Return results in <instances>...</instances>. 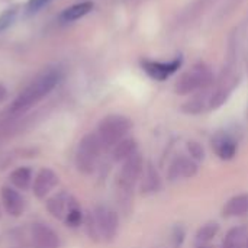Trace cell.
<instances>
[{
  "instance_id": "1",
  "label": "cell",
  "mask_w": 248,
  "mask_h": 248,
  "mask_svg": "<svg viewBox=\"0 0 248 248\" xmlns=\"http://www.w3.org/2000/svg\"><path fill=\"white\" fill-rule=\"evenodd\" d=\"M86 230L94 241H112L119 230L118 214L108 206H96L86 218Z\"/></svg>"
},
{
  "instance_id": "2",
  "label": "cell",
  "mask_w": 248,
  "mask_h": 248,
  "mask_svg": "<svg viewBox=\"0 0 248 248\" xmlns=\"http://www.w3.org/2000/svg\"><path fill=\"white\" fill-rule=\"evenodd\" d=\"M58 73L57 71H46L38 78H35L13 102L10 110L13 113H20L35 103H38L42 97H45L58 83Z\"/></svg>"
},
{
  "instance_id": "3",
  "label": "cell",
  "mask_w": 248,
  "mask_h": 248,
  "mask_svg": "<svg viewBox=\"0 0 248 248\" xmlns=\"http://www.w3.org/2000/svg\"><path fill=\"white\" fill-rule=\"evenodd\" d=\"M212 80L214 76L211 68L205 62H199L179 77L174 90L177 94H190L198 90L206 89L212 83Z\"/></svg>"
},
{
  "instance_id": "4",
  "label": "cell",
  "mask_w": 248,
  "mask_h": 248,
  "mask_svg": "<svg viewBox=\"0 0 248 248\" xmlns=\"http://www.w3.org/2000/svg\"><path fill=\"white\" fill-rule=\"evenodd\" d=\"M132 122L122 115H109L106 116L97 129V137L103 145V148L115 147L119 141L125 138V135L131 131Z\"/></svg>"
},
{
  "instance_id": "5",
  "label": "cell",
  "mask_w": 248,
  "mask_h": 248,
  "mask_svg": "<svg viewBox=\"0 0 248 248\" xmlns=\"http://www.w3.org/2000/svg\"><path fill=\"white\" fill-rule=\"evenodd\" d=\"M102 150H103V145H102L97 134L86 135L80 141L77 153H76L77 170L83 174H92L96 169V164L99 161Z\"/></svg>"
},
{
  "instance_id": "6",
  "label": "cell",
  "mask_w": 248,
  "mask_h": 248,
  "mask_svg": "<svg viewBox=\"0 0 248 248\" xmlns=\"http://www.w3.org/2000/svg\"><path fill=\"white\" fill-rule=\"evenodd\" d=\"M142 173H144V160L140 153H135L132 157L124 161V166L118 174V190L124 198L131 195L135 183L140 180Z\"/></svg>"
},
{
  "instance_id": "7",
  "label": "cell",
  "mask_w": 248,
  "mask_h": 248,
  "mask_svg": "<svg viewBox=\"0 0 248 248\" xmlns=\"http://www.w3.org/2000/svg\"><path fill=\"white\" fill-rule=\"evenodd\" d=\"M182 65V57L174 58L173 61L169 62H160V61H150L145 60L142 61V68L144 71L154 80L163 81L167 77H170L171 74H174Z\"/></svg>"
},
{
  "instance_id": "8",
  "label": "cell",
  "mask_w": 248,
  "mask_h": 248,
  "mask_svg": "<svg viewBox=\"0 0 248 248\" xmlns=\"http://www.w3.org/2000/svg\"><path fill=\"white\" fill-rule=\"evenodd\" d=\"M76 206H78L77 201H76L71 195H68V193H65V192H61V193L55 195L54 198H51V199L48 201V211H49L55 218H58V219H61V221H65V218L68 217V214H70Z\"/></svg>"
},
{
  "instance_id": "9",
  "label": "cell",
  "mask_w": 248,
  "mask_h": 248,
  "mask_svg": "<svg viewBox=\"0 0 248 248\" xmlns=\"http://www.w3.org/2000/svg\"><path fill=\"white\" fill-rule=\"evenodd\" d=\"M32 240L39 248H58L60 247V237L58 234L45 224H33L32 230Z\"/></svg>"
},
{
  "instance_id": "10",
  "label": "cell",
  "mask_w": 248,
  "mask_h": 248,
  "mask_svg": "<svg viewBox=\"0 0 248 248\" xmlns=\"http://www.w3.org/2000/svg\"><path fill=\"white\" fill-rule=\"evenodd\" d=\"M212 147L221 160H232L238 150L235 140L227 132H218L212 138Z\"/></svg>"
},
{
  "instance_id": "11",
  "label": "cell",
  "mask_w": 248,
  "mask_h": 248,
  "mask_svg": "<svg viewBox=\"0 0 248 248\" xmlns=\"http://www.w3.org/2000/svg\"><path fill=\"white\" fill-rule=\"evenodd\" d=\"M57 183H58V176L51 169H42L33 180L32 185L33 195L38 199H44L57 186Z\"/></svg>"
},
{
  "instance_id": "12",
  "label": "cell",
  "mask_w": 248,
  "mask_h": 248,
  "mask_svg": "<svg viewBox=\"0 0 248 248\" xmlns=\"http://www.w3.org/2000/svg\"><path fill=\"white\" fill-rule=\"evenodd\" d=\"M198 173V164L187 157H179L176 158L170 169H169V179L177 180V179H189L193 177Z\"/></svg>"
},
{
  "instance_id": "13",
  "label": "cell",
  "mask_w": 248,
  "mask_h": 248,
  "mask_svg": "<svg viewBox=\"0 0 248 248\" xmlns=\"http://www.w3.org/2000/svg\"><path fill=\"white\" fill-rule=\"evenodd\" d=\"M1 202L6 209V212L12 217H20L25 211V201L17 193V190L4 186L1 189Z\"/></svg>"
},
{
  "instance_id": "14",
  "label": "cell",
  "mask_w": 248,
  "mask_h": 248,
  "mask_svg": "<svg viewBox=\"0 0 248 248\" xmlns=\"http://www.w3.org/2000/svg\"><path fill=\"white\" fill-rule=\"evenodd\" d=\"M248 214V193H241L231 198L224 206V217L235 218Z\"/></svg>"
},
{
  "instance_id": "15",
  "label": "cell",
  "mask_w": 248,
  "mask_h": 248,
  "mask_svg": "<svg viewBox=\"0 0 248 248\" xmlns=\"http://www.w3.org/2000/svg\"><path fill=\"white\" fill-rule=\"evenodd\" d=\"M135 153H138V144L134 138H124L119 141L112 151V157L115 161H125L129 157H132Z\"/></svg>"
},
{
  "instance_id": "16",
  "label": "cell",
  "mask_w": 248,
  "mask_h": 248,
  "mask_svg": "<svg viewBox=\"0 0 248 248\" xmlns=\"http://www.w3.org/2000/svg\"><path fill=\"white\" fill-rule=\"evenodd\" d=\"M248 238L247 227H235L232 228L222 241L221 248H246Z\"/></svg>"
},
{
  "instance_id": "17",
  "label": "cell",
  "mask_w": 248,
  "mask_h": 248,
  "mask_svg": "<svg viewBox=\"0 0 248 248\" xmlns=\"http://www.w3.org/2000/svg\"><path fill=\"white\" fill-rule=\"evenodd\" d=\"M160 187H161L160 176H158L157 170L151 164H148L144 170V179L141 183V190H142V193H154V192L160 190Z\"/></svg>"
},
{
  "instance_id": "18",
  "label": "cell",
  "mask_w": 248,
  "mask_h": 248,
  "mask_svg": "<svg viewBox=\"0 0 248 248\" xmlns=\"http://www.w3.org/2000/svg\"><path fill=\"white\" fill-rule=\"evenodd\" d=\"M93 9V4L90 1H84V3H78V4H74L68 9H65L61 15V20L64 22H73V20H77L80 17H83L84 15H87L90 10Z\"/></svg>"
},
{
  "instance_id": "19",
  "label": "cell",
  "mask_w": 248,
  "mask_h": 248,
  "mask_svg": "<svg viewBox=\"0 0 248 248\" xmlns=\"http://www.w3.org/2000/svg\"><path fill=\"white\" fill-rule=\"evenodd\" d=\"M10 182L17 189H28L32 182V170L29 167H19L10 173Z\"/></svg>"
},
{
  "instance_id": "20",
  "label": "cell",
  "mask_w": 248,
  "mask_h": 248,
  "mask_svg": "<svg viewBox=\"0 0 248 248\" xmlns=\"http://www.w3.org/2000/svg\"><path fill=\"white\" fill-rule=\"evenodd\" d=\"M218 231H219V225H218L217 222H209V224L203 225V227L198 231V234H196V243H198L199 246L208 244L211 240H214V238L217 237Z\"/></svg>"
},
{
  "instance_id": "21",
  "label": "cell",
  "mask_w": 248,
  "mask_h": 248,
  "mask_svg": "<svg viewBox=\"0 0 248 248\" xmlns=\"http://www.w3.org/2000/svg\"><path fill=\"white\" fill-rule=\"evenodd\" d=\"M203 108H205V99L202 96H196L183 105V110L186 113H199L203 110Z\"/></svg>"
},
{
  "instance_id": "22",
  "label": "cell",
  "mask_w": 248,
  "mask_h": 248,
  "mask_svg": "<svg viewBox=\"0 0 248 248\" xmlns=\"http://www.w3.org/2000/svg\"><path fill=\"white\" fill-rule=\"evenodd\" d=\"M187 147H189V151H190V154H192L193 158H196V160H202L203 158V155H205L203 148L198 142H189Z\"/></svg>"
},
{
  "instance_id": "23",
  "label": "cell",
  "mask_w": 248,
  "mask_h": 248,
  "mask_svg": "<svg viewBox=\"0 0 248 248\" xmlns=\"http://www.w3.org/2000/svg\"><path fill=\"white\" fill-rule=\"evenodd\" d=\"M13 16H15V10H7V12H4V13L0 16V31L4 29V28L12 22Z\"/></svg>"
},
{
  "instance_id": "24",
  "label": "cell",
  "mask_w": 248,
  "mask_h": 248,
  "mask_svg": "<svg viewBox=\"0 0 248 248\" xmlns=\"http://www.w3.org/2000/svg\"><path fill=\"white\" fill-rule=\"evenodd\" d=\"M49 0H29V3H28V9H29V12H36L39 7H42L45 3H48Z\"/></svg>"
},
{
  "instance_id": "25",
  "label": "cell",
  "mask_w": 248,
  "mask_h": 248,
  "mask_svg": "<svg viewBox=\"0 0 248 248\" xmlns=\"http://www.w3.org/2000/svg\"><path fill=\"white\" fill-rule=\"evenodd\" d=\"M4 97H6V90H4V87H3V86H0V102H1Z\"/></svg>"
},
{
  "instance_id": "26",
  "label": "cell",
  "mask_w": 248,
  "mask_h": 248,
  "mask_svg": "<svg viewBox=\"0 0 248 248\" xmlns=\"http://www.w3.org/2000/svg\"><path fill=\"white\" fill-rule=\"evenodd\" d=\"M246 248H248V238H247V244H246Z\"/></svg>"
},
{
  "instance_id": "27",
  "label": "cell",
  "mask_w": 248,
  "mask_h": 248,
  "mask_svg": "<svg viewBox=\"0 0 248 248\" xmlns=\"http://www.w3.org/2000/svg\"><path fill=\"white\" fill-rule=\"evenodd\" d=\"M201 248H205V247H201Z\"/></svg>"
}]
</instances>
